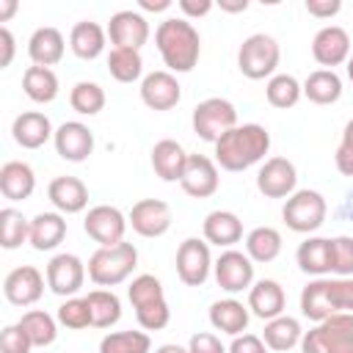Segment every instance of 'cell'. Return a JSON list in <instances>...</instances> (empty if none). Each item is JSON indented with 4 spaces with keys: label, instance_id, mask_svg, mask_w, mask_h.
<instances>
[{
    "label": "cell",
    "instance_id": "7402d4cb",
    "mask_svg": "<svg viewBox=\"0 0 353 353\" xmlns=\"http://www.w3.org/2000/svg\"><path fill=\"white\" fill-rule=\"evenodd\" d=\"M287 306V295L284 287L273 279H259L256 284H251L248 290V309L259 317V320H273L279 314H284Z\"/></svg>",
    "mask_w": 353,
    "mask_h": 353
},
{
    "label": "cell",
    "instance_id": "484cf974",
    "mask_svg": "<svg viewBox=\"0 0 353 353\" xmlns=\"http://www.w3.org/2000/svg\"><path fill=\"white\" fill-rule=\"evenodd\" d=\"M63 50H66V44H63L61 30L50 28V25L36 28L30 41H28V55H30L33 66H47V69L55 66L63 58Z\"/></svg>",
    "mask_w": 353,
    "mask_h": 353
},
{
    "label": "cell",
    "instance_id": "836d02e7",
    "mask_svg": "<svg viewBox=\"0 0 353 353\" xmlns=\"http://www.w3.org/2000/svg\"><path fill=\"white\" fill-rule=\"evenodd\" d=\"M22 88H25L28 99H33L39 105H47L58 97V77L47 66H28L25 74H22Z\"/></svg>",
    "mask_w": 353,
    "mask_h": 353
},
{
    "label": "cell",
    "instance_id": "94428289",
    "mask_svg": "<svg viewBox=\"0 0 353 353\" xmlns=\"http://www.w3.org/2000/svg\"><path fill=\"white\" fill-rule=\"evenodd\" d=\"M154 353H188V347H182V345H174V342H168V345H160Z\"/></svg>",
    "mask_w": 353,
    "mask_h": 353
},
{
    "label": "cell",
    "instance_id": "e0dca14e",
    "mask_svg": "<svg viewBox=\"0 0 353 353\" xmlns=\"http://www.w3.org/2000/svg\"><path fill=\"white\" fill-rule=\"evenodd\" d=\"M312 55L320 66H339L350 58V36L339 25H325L312 39Z\"/></svg>",
    "mask_w": 353,
    "mask_h": 353
},
{
    "label": "cell",
    "instance_id": "7c38bea8",
    "mask_svg": "<svg viewBox=\"0 0 353 353\" xmlns=\"http://www.w3.org/2000/svg\"><path fill=\"white\" fill-rule=\"evenodd\" d=\"M85 281V265L80 256L74 254H55L47 262V287L61 295V298H72Z\"/></svg>",
    "mask_w": 353,
    "mask_h": 353
},
{
    "label": "cell",
    "instance_id": "680465c9",
    "mask_svg": "<svg viewBox=\"0 0 353 353\" xmlns=\"http://www.w3.org/2000/svg\"><path fill=\"white\" fill-rule=\"evenodd\" d=\"M218 6H221V11L237 14V11H245V8H248V0H221Z\"/></svg>",
    "mask_w": 353,
    "mask_h": 353
},
{
    "label": "cell",
    "instance_id": "4316f807",
    "mask_svg": "<svg viewBox=\"0 0 353 353\" xmlns=\"http://www.w3.org/2000/svg\"><path fill=\"white\" fill-rule=\"evenodd\" d=\"M204 240L218 245V248H226V245H234L243 240V221L229 212V210H212L207 218H204Z\"/></svg>",
    "mask_w": 353,
    "mask_h": 353
},
{
    "label": "cell",
    "instance_id": "e575fe53",
    "mask_svg": "<svg viewBox=\"0 0 353 353\" xmlns=\"http://www.w3.org/2000/svg\"><path fill=\"white\" fill-rule=\"evenodd\" d=\"M245 254L251 262H273L281 254V234L273 226H256L245 237Z\"/></svg>",
    "mask_w": 353,
    "mask_h": 353
},
{
    "label": "cell",
    "instance_id": "ffe728a7",
    "mask_svg": "<svg viewBox=\"0 0 353 353\" xmlns=\"http://www.w3.org/2000/svg\"><path fill=\"white\" fill-rule=\"evenodd\" d=\"M298 268L309 276L323 279L334 270V237H309L295 251Z\"/></svg>",
    "mask_w": 353,
    "mask_h": 353
},
{
    "label": "cell",
    "instance_id": "7a4b0ae2",
    "mask_svg": "<svg viewBox=\"0 0 353 353\" xmlns=\"http://www.w3.org/2000/svg\"><path fill=\"white\" fill-rule=\"evenodd\" d=\"M154 44L160 50L163 63L171 72H190L201 55V39L193 22L185 17H168L154 30Z\"/></svg>",
    "mask_w": 353,
    "mask_h": 353
},
{
    "label": "cell",
    "instance_id": "681fc988",
    "mask_svg": "<svg viewBox=\"0 0 353 353\" xmlns=\"http://www.w3.org/2000/svg\"><path fill=\"white\" fill-rule=\"evenodd\" d=\"M33 342L19 325H6L0 334V353H30Z\"/></svg>",
    "mask_w": 353,
    "mask_h": 353
},
{
    "label": "cell",
    "instance_id": "603a6c76",
    "mask_svg": "<svg viewBox=\"0 0 353 353\" xmlns=\"http://www.w3.org/2000/svg\"><path fill=\"white\" fill-rule=\"evenodd\" d=\"M47 196H50L52 207L58 212H66V215L83 212L88 204V188L77 176H55L47 188Z\"/></svg>",
    "mask_w": 353,
    "mask_h": 353
},
{
    "label": "cell",
    "instance_id": "2e32d148",
    "mask_svg": "<svg viewBox=\"0 0 353 353\" xmlns=\"http://www.w3.org/2000/svg\"><path fill=\"white\" fill-rule=\"evenodd\" d=\"M3 295L14 306H30L44 295V276L33 265H19L6 276Z\"/></svg>",
    "mask_w": 353,
    "mask_h": 353
},
{
    "label": "cell",
    "instance_id": "7dc6e473",
    "mask_svg": "<svg viewBox=\"0 0 353 353\" xmlns=\"http://www.w3.org/2000/svg\"><path fill=\"white\" fill-rule=\"evenodd\" d=\"M328 295L334 312H350L353 314V276L350 279H328Z\"/></svg>",
    "mask_w": 353,
    "mask_h": 353
},
{
    "label": "cell",
    "instance_id": "6125c7cd",
    "mask_svg": "<svg viewBox=\"0 0 353 353\" xmlns=\"http://www.w3.org/2000/svg\"><path fill=\"white\" fill-rule=\"evenodd\" d=\"M347 77H350V83H353V55H350V61H347Z\"/></svg>",
    "mask_w": 353,
    "mask_h": 353
},
{
    "label": "cell",
    "instance_id": "cb8c5ba5",
    "mask_svg": "<svg viewBox=\"0 0 353 353\" xmlns=\"http://www.w3.org/2000/svg\"><path fill=\"white\" fill-rule=\"evenodd\" d=\"M188 165V152L182 149V143L163 138L154 143L152 149V168L163 182H179Z\"/></svg>",
    "mask_w": 353,
    "mask_h": 353
},
{
    "label": "cell",
    "instance_id": "5b68a950",
    "mask_svg": "<svg viewBox=\"0 0 353 353\" xmlns=\"http://www.w3.org/2000/svg\"><path fill=\"white\" fill-rule=\"evenodd\" d=\"M279 58H281L279 41L268 33H254L237 50V69L248 80H265V77H273Z\"/></svg>",
    "mask_w": 353,
    "mask_h": 353
},
{
    "label": "cell",
    "instance_id": "4fadbf2b",
    "mask_svg": "<svg viewBox=\"0 0 353 353\" xmlns=\"http://www.w3.org/2000/svg\"><path fill=\"white\" fill-rule=\"evenodd\" d=\"M127 221L141 237H163L171 229V207L160 199H141L132 204Z\"/></svg>",
    "mask_w": 353,
    "mask_h": 353
},
{
    "label": "cell",
    "instance_id": "816d5d0a",
    "mask_svg": "<svg viewBox=\"0 0 353 353\" xmlns=\"http://www.w3.org/2000/svg\"><path fill=\"white\" fill-rule=\"evenodd\" d=\"M265 342H262V336H256V334H240V336H234L232 339V345H229V353H265Z\"/></svg>",
    "mask_w": 353,
    "mask_h": 353
},
{
    "label": "cell",
    "instance_id": "5bb4252c",
    "mask_svg": "<svg viewBox=\"0 0 353 353\" xmlns=\"http://www.w3.org/2000/svg\"><path fill=\"white\" fill-rule=\"evenodd\" d=\"M179 185L193 199H210L221 185L218 163L210 160L207 154H188V165H185V174L179 179Z\"/></svg>",
    "mask_w": 353,
    "mask_h": 353
},
{
    "label": "cell",
    "instance_id": "7bdbcfd3",
    "mask_svg": "<svg viewBox=\"0 0 353 353\" xmlns=\"http://www.w3.org/2000/svg\"><path fill=\"white\" fill-rule=\"evenodd\" d=\"M127 298L132 303V309H141V306H149V303H157L163 301V284L160 279H154L152 273H141L132 279V284L127 287Z\"/></svg>",
    "mask_w": 353,
    "mask_h": 353
},
{
    "label": "cell",
    "instance_id": "6f0895ef",
    "mask_svg": "<svg viewBox=\"0 0 353 353\" xmlns=\"http://www.w3.org/2000/svg\"><path fill=\"white\" fill-rule=\"evenodd\" d=\"M138 6L143 11H165L171 8V0H138Z\"/></svg>",
    "mask_w": 353,
    "mask_h": 353
},
{
    "label": "cell",
    "instance_id": "9c48e42d",
    "mask_svg": "<svg viewBox=\"0 0 353 353\" xmlns=\"http://www.w3.org/2000/svg\"><path fill=\"white\" fill-rule=\"evenodd\" d=\"M127 218L119 207H110V204H97L88 210L85 221H83V229L91 240H97L99 245H119L124 243V232H127Z\"/></svg>",
    "mask_w": 353,
    "mask_h": 353
},
{
    "label": "cell",
    "instance_id": "74e56055",
    "mask_svg": "<svg viewBox=\"0 0 353 353\" xmlns=\"http://www.w3.org/2000/svg\"><path fill=\"white\" fill-rule=\"evenodd\" d=\"M22 243H30V221L14 207H3L0 210V245L11 251V248H19Z\"/></svg>",
    "mask_w": 353,
    "mask_h": 353
},
{
    "label": "cell",
    "instance_id": "9a60e30c",
    "mask_svg": "<svg viewBox=\"0 0 353 353\" xmlns=\"http://www.w3.org/2000/svg\"><path fill=\"white\" fill-rule=\"evenodd\" d=\"M108 36L113 41V47H124V50H138L146 44L149 39V22L143 14L132 11V8H124V11H116L108 22Z\"/></svg>",
    "mask_w": 353,
    "mask_h": 353
},
{
    "label": "cell",
    "instance_id": "d6986e66",
    "mask_svg": "<svg viewBox=\"0 0 353 353\" xmlns=\"http://www.w3.org/2000/svg\"><path fill=\"white\" fill-rule=\"evenodd\" d=\"M55 152L69 163H83L94 152V132L83 121H63L55 130Z\"/></svg>",
    "mask_w": 353,
    "mask_h": 353
},
{
    "label": "cell",
    "instance_id": "ba28073f",
    "mask_svg": "<svg viewBox=\"0 0 353 353\" xmlns=\"http://www.w3.org/2000/svg\"><path fill=\"white\" fill-rule=\"evenodd\" d=\"M212 256H210V243L199 237H188L176 248V276L188 287H201L212 270Z\"/></svg>",
    "mask_w": 353,
    "mask_h": 353
},
{
    "label": "cell",
    "instance_id": "11a10c76",
    "mask_svg": "<svg viewBox=\"0 0 353 353\" xmlns=\"http://www.w3.org/2000/svg\"><path fill=\"white\" fill-rule=\"evenodd\" d=\"M0 44H3V55H0V69H6L14 61V36L8 28H0Z\"/></svg>",
    "mask_w": 353,
    "mask_h": 353
},
{
    "label": "cell",
    "instance_id": "1f68e13d",
    "mask_svg": "<svg viewBox=\"0 0 353 353\" xmlns=\"http://www.w3.org/2000/svg\"><path fill=\"white\" fill-rule=\"evenodd\" d=\"M303 97L314 105H334L342 97V80L334 69H317L303 80Z\"/></svg>",
    "mask_w": 353,
    "mask_h": 353
},
{
    "label": "cell",
    "instance_id": "8fae6325",
    "mask_svg": "<svg viewBox=\"0 0 353 353\" xmlns=\"http://www.w3.org/2000/svg\"><path fill=\"white\" fill-rule=\"evenodd\" d=\"M212 270H215L218 287L226 290V292H243L254 281V262H251V256L243 254V251H234V248L223 251L215 259Z\"/></svg>",
    "mask_w": 353,
    "mask_h": 353
},
{
    "label": "cell",
    "instance_id": "d4e9b609",
    "mask_svg": "<svg viewBox=\"0 0 353 353\" xmlns=\"http://www.w3.org/2000/svg\"><path fill=\"white\" fill-rule=\"evenodd\" d=\"M36 190V174L22 160H8L0 168V193L8 201H25Z\"/></svg>",
    "mask_w": 353,
    "mask_h": 353
},
{
    "label": "cell",
    "instance_id": "8992f818",
    "mask_svg": "<svg viewBox=\"0 0 353 353\" xmlns=\"http://www.w3.org/2000/svg\"><path fill=\"white\" fill-rule=\"evenodd\" d=\"M325 215H328L325 199L317 190H309V188L306 190H295L284 201V210H281V218H284L287 229H292L298 234L317 232L325 223Z\"/></svg>",
    "mask_w": 353,
    "mask_h": 353
},
{
    "label": "cell",
    "instance_id": "f1b7e54d",
    "mask_svg": "<svg viewBox=\"0 0 353 353\" xmlns=\"http://www.w3.org/2000/svg\"><path fill=\"white\" fill-rule=\"evenodd\" d=\"M66 237V221L61 212H39L30 221V245L36 251H52Z\"/></svg>",
    "mask_w": 353,
    "mask_h": 353
},
{
    "label": "cell",
    "instance_id": "d6a6232c",
    "mask_svg": "<svg viewBox=\"0 0 353 353\" xmlns=\"http://www.w3.org/2000/svg\"><path fill=\"white\" fill-rule=\"evenodd\" d=\"M301 312L303 317L314 323H323L331 314H336L331 306V295H328V279H314L301 290Z\"/></svg>",
    "mask_w": 353,
    "mask_h": 353
},
{
    "label": "cell",
    "instance_id": "f6af8a7d",
    "mask_svg": "<svg viewBox=\"0 0 353 353\" xmlns=\"http://www.w3.org/2000/svg\"><path fill=\"white\" fill-rule=\"evenodd\" d=\"M135 317H138V323H141L143 331H160V328L168 325L171 309H168V303H165V298H163V301H157V303H149V306L135 309Z\"/></svg>",
    "mask_w": 353,
    "mask_h": 353
},
{
    "label": "cell",
    "instance_id": "ee69618b",
    "mask_svg": "<svg viewBox=\"0 0 353 353\" xmlns=\"http://www.w3.org/2000/svg\"><path fill=\"white\" fill-rule=\"evenodd\" d=\"M58 323L66 325V328H72V331L88 328V325H91L88 301H85V298H66V301L58 306Z\"/></svg>",
    "mask_w": 353,
    "mask_h": 353
},
{
    "label": "cell",
    "instance_id": "b9f144b4",
    "mask_svg": "<svg viewBox=\"0 0 353 353\" xmlns=\"http://www.w3.org/2000/svg\"><path fill=\"white\" fill-rule=\"evenodd\" d=\"M69 105H72V110H77L80 116H97V113L105 108V91H102V85H97V83L80 80V83H74V88L69 91Z\"/></svg>",
    "mask_w": 353,
    "mask_h": 353
},
{
    "label": "cell",
    "instance_id": "8d00e7d4",
    "mask_svg": "<svg viewBox=\"0 0 353 353\" xmlns=\"http://www.w3.org/2000/svg\"><path fill=\"white\" fill-rule=\"evenodd\" d=\"M17 325L28 334V339L33 342V347H47V345H52L55 336H58L55 317L47 314V312H41V309H30V312H25V314L19 317Z\"/></svg>",
    "mask_w": 353,
    "mask_h": 353
},
{
    "label": "cell",
    "instance_id": "52a82bcc",
    "mask_svg": "<svg viewBox=\"0 0 353 353\" xmlns=\"http://www.w3.org/2000/svg\"><path fill=\"white\" fill-rule=\"evenodd\" d=\"M190 124H193V132L201 138V141H210L215 143L221 135H226L229 130L237 127V110L229 99L223 97H210L204 102H199L193 108V116H190Z\"/></svg>",
    "mask_w": 353,
    "mask_h": 353
},
{
    "label": "cell",
    "instance_id": "f907efd6",
    "mask_svg": "<svg viewBox=\"0 0 353 353\" xmlns=\"http://www.w3.org/2000/svg\"><path fill=\"white\" fill-rule=\"evenodd\" d=\"M188 353H229V350L221 345V339H218L215 334L201 331V334H193V336H190Z\"/></svg>",
    "mask_w": 353,
    "mask_h": 353
},
{
    "label": "cell",
    "instance_id": "91938a15",
    "mask_svg": "<svg viewBox=\"0 0 353 353\" xmlns=\"http://www.w3.org/2000/svg\"><path fill=\"white\" fill-rule=\"evenodd\" d=\"M339 215L347 218V221H353V190H347V196H345V201L339 207Z\"/></svg>",
    "mask_w": 353,
    "mask_h": 353
},
{
    "label": "cell",
    "instance_id": "44dd1931",
    "mask_svg": "<svg viewBox=\"0 0 353 353\" xmlns=\"http://www.w3.org/2000/svg\"><path fill=\"white\" fill-rule=\"evenodd\" d=\"M11 135L22 149H41L50 138H55V130L50 124V119L39 110H25L14 119L11 124Z\"/></svg>",
    "mask_w": 353,
    "mask_h": 353
},
{
    "label": "cell",
    "instance_id": "db71d44e",
    "mask_svg": "<svg viewBox=\"0 0 353 353\" xmlns=\"http://www.w3.org/2000/svg\"><path fill=\"white\" fill-rule=\"evenodd\" d=\"M185 17H204L212 11V0H179Z\"/></svg>",
    "mask_w": 353,
    "mask_h": 353
},
{
    "label": "cell",
    "instance_id": "4dcf8cb0",
    "mask_svg": "<svg viewBox=\"0 0 353 353\" xmlns=\"http://www.w3.org/2000/svg\"><path fill=\"white\" fill-rule=\"evenodd\" d=\"M69 47H72V52H74L77 58L94 61V58H99V55L105 52V30H102L97 22L83 19V22H77V25L72 28V33H69Z\"/></svg>",
    "mask_w": 353,
    "mask_h": 353
},
{
    "label": "cell",
    "instance_id": "d590c367",
    "mask_svg": "<svg viewBox=\"0 0 353 353\" xmlns=\"http://www.w3.org/2000/svg\"><path fill=\"white\" fill-rule=\"evenodd\" d=\"M88 309H91V325L97 328H110L121 320V301L113 290H91L85 295Z\"/></svg>",
    "mask_w": 353,
    "mask_h": 353
},
{
    "label": "cell",
    "instance_id": "30bf717a",
    "mask_svg": "<svg viewBox=\"0 0 353 353\" xmlns=\"http://www.w3.org/2000/svg\"><path fill=\"white\" fill-rule=\"evenodd\" d=\"M298 185V171L287 157H270L256 174V188L265 199H290Z\"/></svg>",
    "mask_w": 353,
    "mask_h": 353
},
{
    "label": "cell",
    "instance_id": "9f6ffc18",
    "mask_svg": "<svg viewBox=\"0 0 353 353\" xmlns=\"http://www.w3.org/2000/svg\"><path fill=\"white\" fill-rule=\"evenodd\" d=\"M17 8H19L17 0H0V22H8L17 14Z\"/></svg>",
    "mask_w": 353,
    "mask_h": 353
},
{
    "label": "cell",
    "instance_id": "f35d334b",
    "mask_svg": "<svg viewBox=\"0 0 353 353\" xmlns=\"http://www.w3.org/2000/svg\"><path fill=\"white\" fill-rule=\"evenodd\" d=\"M108 72L113 80L119 83H135L143 72V58L138 50H124V47H113L108 55Z\"/></svg>",
    "mask_w": 353,
    "mask_h": 353
},
{
    "label": "cell",
    "instance_id": "6da1fadb",
    "mask_svg": "<svg viewBox=\"0 0 353 353\" xmlns=\"http://www.w3.org/2000/svg\"><path fill=\"white\" fill-rule=\"evenodd\" d=\"M270 149V132L262 124H237L215 141V163L226 171H245Z\"/></svg>",
    "mask_w": 353,
    "mask_h": 353
},
{
    "label": "cell",
    "instance_id": "bcb514c9",
    "mask_svg": "<svg viewBox=\"0 0 353 353\" xmlns=\"http://www.w3.org/2000/svg\"><path fill=\"white\" fill-rule=\"evenodd\" d=\"M339 279H350L353 276V237L339 234L334 237V270Z\"/></svg>",
    "mask_w": 353,
    "mask_h": 353
},
{
    "label": "cell",
    "instance_id": "c3c4849f",
    "mask_svg": "<svg viewBox=\"0 0 353 353\" xmlns=\"http://www.w3.org/2000/svg\"><path fill=\"white\" fill-rule=\"evenodd\" d=\"M334 163H336V171L342 176H353V119L345 124L342 130V141L336 146V154H334Z\"/></svg>",
    "mask_w": 353,
    "mask_h": 353
},
{
    "label": "cell",
    "instance_id": "f5cc1de1",
    "mask_svg": "<svg viewBox=\"0 0 353 353\" xmlns=\"http://www.w3.org/2000/svg\"><path fill=\"white\" fill-rule=\"evenodd\" d=\"M342 3L339 0H306V11L312 17H320V19H328L334 14H339Z\"/></svg>",
    "mask_w": 353,
    "mask_h": 353
},
{
    "label": "cell",
    "instance_id": "3957f363",
    "mask_svg": "<svg viewBox=\"0 0 353 353\" xmlns=\"http://www.w3.org/2000/svg\"><path fill=\"white\" fill-rule=\"evenodd\" d=\"M135 265H138V248L132 243L99 245L88 256V279L99 287H116L130 279Z\"/></svg>",
    "mask_w": 353,
    "mask_h": 353
},
{
    "label": "cell",
    "instance_id": "ab89813d",
    "mask_svg": "<svg viewBox=\"0 0 353 353\" xmlns=\"http://www.w3.org/2000/svg\"><path fill=\"white\" fill-rule=\"evenodd\" d=\"M303 94V85L292 77V74H273L265 85V97L273 108L279 110H287V108H295L298 99Z\"/></svg>",
    "mask_w": 353,
    "mask_h": 353
},
{
    "label": "cell",
    "instance_id": "ac0fdd59",
    "mask_svg": "<svg viewBox=\"0 0 353 353\" xmlns=\"http://www.w3.org/2000/svg\"><path fill=\"white\" fill-rule=\"evenodd\" d=\"M141 99L152 110H171L182 99V85L171 72H149L141 80Z\"/></svg>",
    "mask_w": 353,
    "mask_h": 353
},
{
    "label": "cell",
    "instance_id": "83f0119b",
    "mask_svg": "<svg viewBox=\"0 0 353 353\" xmlns=\"http://www.w3.org/2000/svg\"><path fill=\"white\" fill-rule=\"evenodd\" d=\"M248 306H243L240 301L234 298H223V301H215L210 306V323L215 331H223L229 336H240L245 328H248Z\"/></svg>",
    "mask_w": 353,
    "mask_h": 353
},
{
    "label": "cell",
    "instance_id": "60d3db41",
    "mask_svg": "<svg viewBox=\"0 0 353 353\" xmlns=\"http://www.w3.org/2000/svg\"><path fill=\"white\" fill-rule=\"evenodd\" d=\"M152 339L146 331H110L99 342V353H149Z\"/></svg>",
    "mask_w": 353,
    "mask_h": 353
},
{
    "label": "cell",
    "instance_id": "f546056e",
    "mask_svg": "<svg viewBox=\"0 0 353 353\" xmlns=\"http://www.w3.org/2000/svg\"><path fill=\"white\" fill-rule=\"evenodd\" d=\"M303 339V331H301V323L290 314H279L273 320L265 323V331H262V342L276 350V353H284V350H292L295 345H301Z\"/></svg>",
    "mask_w": 353,
    "mask_h": 353
},
{
    "label": "cell",
    "instance_id": "277c9868",
    "mask_svg": "<svg viewBox=\"0 0 353 353\" xmlns=\"http://www.w3.org/2000/svg\"><path fill=\"white\" fill-rule=\"evenodd\" d=\"M301 353H353V314L339 312L317 323L303 334Z\"/></svg>",
    "mask_w": 353,
    "mask_h": 353
}]
</instances>
